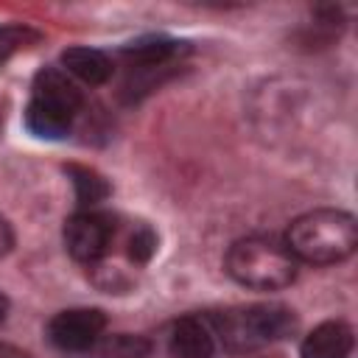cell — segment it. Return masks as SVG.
I'll return each instance as SVG.
<instances>
[{
	"label": "cell",
	"instance_id": "1",
	"mask_svg": "<svg viewBox=\"0 0 358 358\" xmlns=\"http://www.w3.org/2000/svg\"><path fill=\"white\" fill-rule=\"evenodd\" d=\"M288 252L299 263L333 266L347 260L358 246V224L350 213L336 207H316L291 221L285 241Z\"/></svg>",
	"mask_w": 358,
	"mask_h": 358
},
{
	"label": "cell",
	"instance_id": "2",
	"mask_svg": "<svg viewBox=\"0 0 358 358\" xmlns=\"http://www.w3.org/2000/svg\"><path fill=\"white\" fill-rule=\"evenodd\" d=\"M215 341L229 352H252L266 344L282 341L296 330V313L280 302L238 305L207 313Z\"/></svg>",
	"mask_w": 358,
	"mask_h": 358
},
{
	"label": "cell",
	"instance_id": "3",
	"mask_svg": "<svg viewBox=\"0 0 358 358\" xmlns=\"http://www.w3.org/2000/svg\"><path fill=\"white\" fill-rule=\"evenodd\" d=\"M296 260L288 246L271 235L238 238L224 257L227 274L252 291H280L296 280Z\"/></svg>",
	"mask_w": 358,
	"mask_h": 358
},
{
	"label": "cell",
	"instance_id": "4",
	"mask_svg": "<svg viewBox=\"0 0 358 358\" xmlns=\"http://www.w3.org/2000/svg\"><path fill=\"white\" fill-rule=\"evenodd\" d=\"M84 106L78 84L62 67H42L31 84V101L25 106V126L42 140H62L73 131V123Z\"/></svg>",
	"mask_w": 358,
	"mask_h": 358
},
{
	"label": "cell",
	"instance_id": "5",
	"mask_svg": "<svg viewBox=\"0 0 358 358\" xmlns=\"http://www.w3.org/2000/svg\"><path fill=\"white\" fill-rule=\"evenodd\" d=\"M115 229L117 224L112 215L98 210H78L64 221V246L73 260L92 266L109 252Z\"/></svg>",
	"mask_w": 358,
	"mask_h": 358
},
{
	"label": "cell",
	"instance_id": "6",
	"mask_svg": "<svg viewBox=\"0 0 358 358\" xmlns=\"http://www.w3.org/2000/svg\"><path fill=\"white\" fill-rule=\"evenodd\" d=\"M106 327V316L98 308H70L59 310L48 322V338L64 352H87Z\"/></svg>",
	"mask_w": 358,
	"mask_h": 358
},
{
	"label": "cell",
	"instance_id": "7",
	"mask_svg": "<svg viewBox=\"0 0 358 358\" xmlns=\"http://www.w3.org/2000/svg\"><path fill=\"white\" fill-rule=\"evenodd\" d=\"M168 347L173 358H213L218 350L207 313H187L173 322Z\"/></svg>",
	"mask_w": 358,
	"mask_h": 358
},
{
	"label": "cell",
	"instance_id": "8",
	"mask_svg": "<svg viewBox=\"0 0 358 358\" xmlns=\"http://www.w3.org/2000/svg\"><path fill=\"white\" fill-rule=\"evenodd\" d=\"M185 53V42L168 39V36H145L123 48V59L131 73L151 76L154 70H165L176 62V56Z\"/></svg>",
	"mask_w": 358,
	"mask_h": 358
},
{
	"label": "cell",
	"instance_id": "9",
	"mask_svg": "<svg viewBox=\"0 0 358 358\" xmlns=\"http://www.w3.org/2000/svg\"><path fill=\"white\" fill-rule=\"evenodd\" d=\"M352 344H355L352 327L347 322L330 319V322L316 324L302 338L299 355L302 358H347L352 352Z\"/></svg>",
	"mask_w": 358,
	"mask_h": 358
},
{
	"label": "cell",
	"instance_id": "10",
	"mask_svg": "<svg viewBox=\"0 0 358 358\" xmlns=\"http://www.w3.org/2000/svg\"><path fill=\"white\" fill-rule=\"evenodd\" d=\"M62 70L70 76V78H78L90 87H98V84H106L112 78V59L98 50V48H87V45H73L62 53Z\"/></svg>",
	"mask_w": 358,
	"mask_h": 358
},
{
	"label": "cell",
	"instance_id": "11",
	"mask_svg": "<svg viewBox=\"0 0 358 358\" xmlns=\"http://www.w3.org/2000/svg\"><path fill=\"white\" fill-rule=\"evenodd\" d=\"M151 350V341L143 336H131V333H112V336H101L87 355L90 358H145Z\"/></svg>",
	"mask_w": 358,
	"mask_h": 358
},
{
	"label": "cell",
	"instance_id": "12",
	"mask_svg": "<svg viewBox=\"0 0 358 358\" xmlns=\"http://www.w3.org/2000/svg\"><path fill=\"white\" fill-rule=\"evenodd\" d=\"M70 173V182L76 187V199L81 207H92L98 201H103L109 196V182L95 171V168H87V165H67L64 168Z\"/></svg>",
	"mask_w": 358,
	"mask_h": 358
},
{
	"label": "cell",
	"instance_id": "13",
	"mask_svg": "<svg viewBox=\"0 0 358 358\" xmlns=\"http://www.w3.org/2000/svg\"><path fill=\"white\" fill-rule=\"evenodd\" d=\"M39 39V34L28 25H0V67L20 50L31 48Z\"/></svg>",
	"mask_w": 358,
	"mask_h": 358
},
{
	"label": "cell",
	"instance_id": "14",
	"mask_svg": "<svg viewBox=\"0 0 358 358\" xmlns=\"http://www.w3.org/2000/svg\"><path fill=\"white\" fill-rule=\"evenodd\" d=\"M157 252V235L151 227L140 224L131 235H129V257L137 263V266H145Z\"/></svg>",
	"mask_w": 358,
	"mask_h": 358
},
{
	"label": "cell",
	"instance_id": "15",
	"mask_svg": "<svg viewBox=\"0 0 358 358\" xmlns=\"http://www.w3.org/2000/svg\"><path fill=\"white\" fill-rule=\"evenodd\" d=\"M11 246H14V232H11V224L0 215V257L3 255H8L11 252Z\"/></svg>",
	"mask_w": 358,
	"mask_h": 358
},
{
	"label": "cell",
	"instance_id": "16",
	"mask_svg": "<svg viewBox=\"0 0 358 358\" xmlns=\"http://www.w3.org/2000/svg\"><path fill=\"white\" fill-rule=\"evenodd\" d=\"M8 308H11V302H8V296L0 291V324L6 322V316H8Z\"/></svg>",
	"mask_w": 358,
	"mask_h": 358
}]
</instances>
